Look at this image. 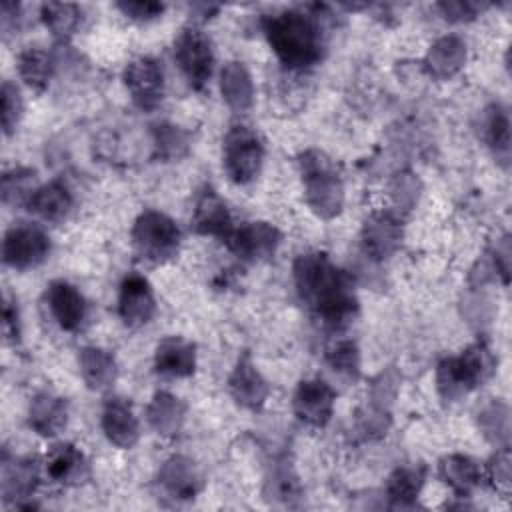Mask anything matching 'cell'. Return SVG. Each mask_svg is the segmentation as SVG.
<instances>
[{
    "mask_svg": "<svg viewBox=\"0 0 512 512\" xmlns=\"http://www.w3.org/2000/svg\"><path fill=\"white\" fill-rule=\"evenodd\" d=\"M298 298L328 326L346 324L358 310L352 276L324 252H304L292 266Z\"/></svg>",
    "mask_w": 512,
    "mask_h": 512,
    "instance_id": "1",
    "label": "cell"
},
{
    "mask_svg": "<svg viewBox=\"0 0 512 512\" xmlns=\"http://www.w3.org/2000/svg\"><path fill=\"white\" fill-rule=\"evenodd\" d=\"M262 28L270 48L284 66L302 70L322 58L324 40L318 14H310L304 8H288L268 14L262 20Z\"/></svg>",
    "mask_w": 512,
    "mask_h": 512,
    "instance_id": "2",
    "label": "cell"
},
{
    "mask_svg": "<svg viewBox=\"0 0 512 512\" xmlns=\"http://www.w3.org/2000/svg\"><path fill=\"white\" fill-rule=\"evenodd\" d=\"M298 168L308 208L322 220L336 218L344 206V184L334 162L322 150L310 148L298 156Z\"/></svg>",
    "mask_w": 512,
    "mask_h": 512,
    "instance_id": "3",
    "label": "cell"
},
{
    "mask_svg": "<svg viewBox=\"0 0 512 512\" xmlns=\"http://www.w3.org/2000/svg\"><path fill=\"white\" fill-rule=\"evenodd\" d=\"M496 370V360L484 342H476L458 356L444 358L436 368V388L442 400L456 402L482 386Z\"/></svg>",
    "mask_w": 512,
    "mask_h": 512,
    "instance_id": "4",
    "label": "cell"
},
{
    "mask_svg": "<svg viewBox=\"0 0 512 512\" xmlns=\"http://www.w3.org/2000/svg\"><path fill=\"white\" fill-rule=\"evenodd\" d=\"M136 256L150 264H164L178 254L180 228L176 222L158 210H144L130 232Z\"/></svg>",
    "mask_w": 512,
    "mask_h": 512,
    "instance_id": "5",
    "label": "cell"
},
{
    "mask_svg": "<svg viewBox=\"0 0 512 512\" xmlns=\"http://www.w3.org/2000/svg\"><path fill=\"white\" fill-rule=\"evenodd\" d=\"M264 162V142L244 124L232 126L222 140V166L234 184L252 182Z\"/></svg>",
    "mask_w": 512,
    "mask_h": 512,
    "instance_id": "6",
    "label": "cell"
},
{
    "mask_svg": "<svg viewBox=\"0 0 512 512\" xmlns=\"http://www.w3.org/2000/svg\"><path fill=\"white\" fill-rule=\"evenodd\" d=\"M50 236L34 222H14L2 240V260L16 270L40 266L50 254Z\"/></svg>",
    "mask_w": 512,
    "mask_h": 512,
    "instance_id": "7",
    "label": "cell"
},
{
    "mask_svg": "<svg viewBox=\"0 0 512 512\" xmlns=\"http://www.w3.org/2000/svg\"><path fill=\"white\" fill-rule=\"evenodd\" d=\"M174 58L194 90H202L208 84L214 68V50L200 28L188 26L180 30L174 40Z\"/></svg>",
    "mask_w": 512,
    "mask_h": 512,
    "instance_id": "8",
    "label": "cell"
},
{
    "mask_svg": "<svg viewBox=\"0 0 512 512\" xmlns=\"http://www.w3.org/2000/svg\"><path fill=\"white\" fill-rule=\"evenodd\" d=\"M124 86L134 102L144 112L160 106L164 98V72L156 58L136 56L124 68Z\"/></svg>",
    "mask_w": 512,
    "mask_h": 512,
    "instance_id": "9",
    "label": "cell"
},
{
    "mask_svg": "<svg viewBox=\"0 0 512 512\" xmlns=\"http://www.w3.org/2000/svg\"><path fill=\"white\" fill-rule=\"evenodd\" d=\"M282 234L270 222H246L240 228H234L230 238L226 240L228 248L242 260V262H266L270 260L278 246Z\"/></svg>",
    "mask_w": 512,
    "mask_h": 512,
    "instance_id": "10",
    "label": "cell"
},
{
    "mask_svg": "<svg viewBox=\"0 0 512 512\" xmlns=\"http://www.w3.org/2000/svg\"><path fill=\"white\" fill-rule=\"evenodd\" d=\"M334 400H336V394L328 382L320 378H308L296 386L292 408L300 422L312 428H322L332 418Z\"/></svg>",
    "mask_w": 512,
    "mask_h": 512,
    "instance_id": "11",
    "label": "cell"
},
{
    "mask_svg": "<svg viewBox=\"0 0 512 512\" xmlns=\"http://www.w3.org/2000/svg\"><path fill=\"white\" fill-rule=\"evenodd\" d=\"M402 236L404 228L396 212H372L362 226V250L372 260H386L400 248Z\"/></svg>",
    "mask_w": 512,
    "mask_h": 512,
    "instance_id": "12",
    "label": "cell"
},
{
    "mask_svg": "<svg viewBox=\"0 0 512 512\" xmlns=\"http://www.w3.org/2000/svg\"><path fill=\"white\" fill-rule=\"evenodd\" d=\"M154 312L156 300L150 282L138 272L126 274L118 290V314L122 322L130 328H138L150 322Z\"/></svg>",
    "mask_w": 512,
    "mask_h": 512,
    "instance_id": "13",
    "label": "cell"
},
{
    "mask_svg": "<svg viewBox=\"0 0 512 512\" xmlns=\"http://www.w3.org/2000/svg\"><path fill=\"white\" fill-rule=\"evenodd\" d=\"M228 390L234 402L246 410H260L266 404L270 386L260 374L250 354H242L228 376Z\"/></svg>",
    "mask_w": 512,
    "mask_h": 512,
    "instance_id": "14",
    "label": "cell"
},
{
    "mask_svg": "<svg viewBox=\"0 0 512 512\" xmlns=\"http://www.w3.org/2000/svg\"><path fill=\"white\" fill-rule=\"evenodd\" d=\"M156 482L160 484V490L168 496L176 500H190L202 490L204 476L190 458L176 454L164 460L158 470Z\"/></svg>",
    "mask_w": 512,
    "mask_h": 512,
    "instance_id": "15",
    "label": "cell"
},
{
    "mask_svg": "<svg viewBox=\"0 0 512 512\" xmlns=\"http://www.w3.org/2000/svg\"><path fill=\"white\" fill-rule=\"evenodd\" d=\"M192 226L202 236H214L220 240H228L234 232L232 216L228 212L226 202L218 196V192L210 186H206L194 204L192 214Z\"/></svg>",
    "mask_w": 512,
    "mask_h": 512,
    "instance_id": "16",
    "label": "cell"
},
{
    "mask_svg": "<svg viewBox=\"0 0 512 512\" xmlns=\"http://www.w3.org/2000/svg\"><path fill=\"white\" fill-rule=\"evenodd\" d=\"M46 304H48L52 318L56 320V324L62 330L74 332L84 322L86 300H84L82 292L66 280H54L48 284Z\"/></svg>",
    "mask_w": 512,
    "mask_h": 512,
    "instance_id": "17",
    "label": "cell"
},
{
    "mask_svg": "<svg viewBox=\"0 0 512 512\" xmlns=\"http://www.w3.org/2000/svg\"><path fill=\"white\" fill-rule=\"evenodd\" d=\"M100 424L108 442L118 448H132L138 442V418L134 416L130 402L120 396H112L104 402Z\"/></svg>",
    "mask_w": 512,
    "mask_h": 512,
    "instance_id": "18",
    "label": "cell"
},
{
    "mask_svg": "<svg viewBox=\"0 0 512 512\" xmlns=\"http://www.w3.org/2000/svg\"><path fill=\"white\" fill-rule=\"evenodd\" d=\"M154 368L168 378H188L196 370V346L180 336H166L156 344Z\"/></svg>",
    "mask_w": 512,
    "mask_h": 512,
    "instance_id": "19",
    "label": "cell"
},
{
    "mask_svg": "<svg viewBox=\"0 0 512 512\" xmlns=\"http://www.w3.org/2000/svg\"><path fill=\"white\" fill-rule=\"evenodd\" d=\"M466 42L460 36L448 34L438 38L424 56L426 72L436 80H448L456 76L466 64Z\"/></svg>",
    "mask_w": 512,
    "mask_h": 512,
    "instance_id": "20",
    "label": "cell"
},
{
    "mask_svg": "<svg viewBox=\"0 0 512 512\" xmlns=\"http://www.w3.org/2000/svg\"><path fill=\"white\" fill-rule=\"evenodd\" d=\"M44 472L56 484H80L88 478V462L74 444L62 442L46 454Z\"/></svg>",
    "mask_w": 512,
    "mask_h": 512,
    "instance_id": "21",
    "label": "cell"
},
{
    "mask_svg": "<svg viewBox=\"0 0 512 512\" xmlns=\"http://www.w3.org/2000/svg\"><path fill=\"white\" fill-rule=\"evenodd\" d=\"M68 422V404L64 398L50 392H38L28 406V426L44 436L52 438L64 430Z\"/></svg>",
    "mask_w": 512,
    "mask_h": 512,
    "instance_id": "22",
    "label": "cell"
},
{
    "mask_svg": "<svg viewBox=\"0 0 512 512\" xmlns=\"http://www.w3.org/2000/svg\"><path fill=\"white\" fill-rule=\"evenodd\" d=\"M78 366L84 384L94 392H106L112 388L118 376L114 356L98 346H84L78 352Z\"/></svg>",
    "mask_w": 512,
    "mask_h": 512,
    "instance_id": "23",
    "label": "cell"
},
{
    "mask_svg": "<svg viewBox=\"0 0 512 512\" xmlns=\"http://www.w3.org/2000/svg\"><path fill=\"white\" fill-rule=\"evenodd\" d=\"M72 206H74L72 192L64 182H58V180L38 186L26 204V208L32 214H36L46 222L64 220L70 214Z\"/></svg>",
    "mask_w": 512,
    "mask_h": 512,
    "instance_id": "24",
    "label": "cell"
},
{
    "mask_svg": "<svg viewBox=\"0 0 512 512\" xmlns=\"http://www.w3.org/2000/svg\"><path fill=\"white\" fill-rule=\"evenodd\" d=\"M184 418H186L184 402L166 390H158L152 396L150 404L146 406V420L150 428L160 436L178 434L184 424Z\"/></svg>",
    "mask_w": 512,
    "mask_h": 512,
    "instance_id": "25",
    "label": "cell"
},
{
    "mask_svg": "<svg viewBox=\"0 0 512 512\" xmlns=\"http://www.w3.org/2000/svg\"><path fill=\"white\" fill-rule=\"evenodd\" d=\"M438 476L456 496H470L472 490L482 482L480 464L464 454H450L438 462Z\"/></svg>",
    "mask_w": 512,
    "mask_h": 512,
    "instance_id": "26",
    "label": "cell"
},
{
    "mask_svg": "<svg viewBox=\"0 0 512 512\" xmlns=\"http://www.w3.org/2000/svg\"><path fill=\"white\" fill-rule=\"evenodd\" d=\"M38 486V466L30 458H14L8 462L2 460V496L4 502L14 500L16 506L20 500L30 498Z\"/></svg>",
    "mask_w": 512,
    "mask_h": 512,
    "instance_id": "27",
    "label": "cell"
},
{
    "mask_svg": "<svg viewBox=\"0 0 512 512\" xmlns=\"http://www.w3.org/2000/svg\"><path fill=\"white\" fill-rule=\"evenodd\" d=\"M222 100L236 112H244L254 102V82L242 62H226L220 70Z\"/></svg>",
    "mask_w": 512,
    "mask_h": 512,
    "instance_id": "28",
    "label": "cell"
},
{
    "mask_svg": "<svg viewBox=\"0 0 512 512\" xmlns=\"http://www.w3.org/2000/svg\"><path fill=\"white\" fill-rule=\"evenodd\" d=\"M426 482L424 464L398 466L386 482V496L394 508H412Z\"/></svg>",
    "mask_w": 512,
    "mask_h": 512,
    "instance_id": "29",
    "label": "cell"
},
{
    "mask_svg": "<svg viewBox=\"0 0 512 512\" xmlns=\"http://www.w3.org/2000/svg\"><path fill=\"white\" fill-rule=\"evenodd\" d=\"M16 70L20 80L34 92H44L52 72H54V60L52 56L42 48H26L18 54Z\"/></svg>",
    "mask_w": 512,
    "mask_h": 512,
    "instance_id": "30",
    "label": "cell"
},
{
    "mask_svg": "<svg viewBox=\"0 0 512 512\" xmlns=\"http://www.w3.org/2000/svg\"><path fill=\"white\" fill-rule=\"evenodd\" d=\"M484 140L502 164L510 158V116L502 104H492L484 114Z\"/></svg>",
    "mask_w": 512,
    "mask_h": 512,
    "instance_id": "31",
    "label": "cell"
},
{
    "mask_svg": "<svg viewBox=\"0 0 512 512\" xmlns=\"http://www.w3.org/2000/svg\"><path fill=\"white\" fill-rule=\"evenodd\" d=\"M154 156L162 162L182 160L190 152V134L176 124L160 122L152 128Z\"/></svg>",
    "mask_w": 512,
    "mask_h": 512,
    "instance_id": "32",
    "label": "cell"
},
{
    "mask_svg": "<svg viewBox=\"0 0 512 512\" xmlns=\"http://www.w3.org/2000/svg\"><path fill=\"white\" fill-rule=\"evenodd\" d=\"M40 18L54 38L68 40L80 24V8L72 2H44Z\"/></svg>",
    "mask_w": 512,
    "mask_h": 512,
    "instance_id": "33",
    "label": "cell"
},
{
    "mask_svg": "<svg viewBox=\"0 0 512 512\" xmlns=\"http://www.w3.org/2000/svg\"><path fill=\"white\" fill-rule=\"evenodd\" d=\"M478 428L484 438L496 448H508L510 440V410L504 402H490L478 414Z\"/></svg>",
    "mask_w": 512,
    "mask_h": 512,
    "instance_id": "34",
    "label": "cell"
},
{
    "mask_svg": "<svg viewBox=\"0 0 512 512\" xmlns=\"http://www.w3.org/2000/svg\"><path fill=\"white\" fill-rule=\"evenodd\" d=\"M302 490L298 484V478L294 476V472L290 470L288 464L280 462L272 468L270 476L266 478V496L270 500L282 502L286 506H292L296 498H300Z\"/></svg>",
    "mask_w": 512,
    "mask_h": 512,
    "instance_id": "35",
    "label": "cell"
},
{
    "mask_svg": "<svg viewBox=\"0 0 512 512\" xmlns=\"http://www.w3.org/2000/svg\"><path fill=\"white\" fill-rule=\"evenodd\" d=\"M38 186L34 184V170L14 168L2 176V202L4 204H28Z\"/></svg>",
    "mask_w": 512,
    "mask_h": 512,
    "instance_id": "36",
    "label": "cell"
},
{
    "mask_svg": "<svg viewBox=\"0 0 512 512\" xmlns=\"http://www.w3.org/2000/svg\"><path fill=\"white\" fill-rule=\"evenodd\" d=\"M326 362L338 376L356 380L360 374V352L352 340H340L326 350Z\"/></svg>",
    "mask_w": 512,
    "mask_h": 512,
    "instance_id": "37",
    "label": "cell"
},
{
    "mask_svg": "<svg viewBox=\"0 0 512 512\" xmlns=\"http://www.w3.org/2000/svg\"><path fill=\"white\" fill-rule=\"evenodd\" d=\"M0 98H2V132L4 136H10L24 112V102L20 96V90L16 88V84L4 80L2 82V90H0Z\"/></svg>",
    "mask_w": 512,
    "mask_h": 512,
    "instance_id": "38",
    "label": "cell"
},
{
    "mask_svg": "<svg viewBox=\"0 0 512 512\" xmlns=\"http://www.w3.org/2000/svg\"><path fill=\"white\" fill-rule=\"evenodd\" d=\"M390 190H392V198H394L396 206L402 210H408L418 202L420 180L412 172H402L394 178Z\"/></svg>",
    "mask_w": 512,
    "mask_h": 512,
    "instance_id": "39",
    "label": "cell"
},
{
    "mask_svg": "<svg viewBox=\"0 0 512 512\" xmlns=\"http://www.w3.org/2000/svg\"><path fill=\"white\" fill-rule=\"evenodd\" d=\"M486 474L496 490H500L502 494L510 492V452H508V448L496 450V454L490 458V462L486 466Z\"/></svg>",
    "mask_w": 512,
    "mask_h": 512,
    "instance_id": "40",
    "label": "cell"
},
{
    "mask_svg": "<svg viewBox=\"0 0 512 512\" xmlns=\"http://www.w3.org/2000/svg\"><path fill=\"white\" fill-rule=\"evenodd\" d=\"M116 8L130 20L150 22V20H156L158 16H162L166 6L162 2H154V0H124V2H118Z\"/></svg>",
    "mask_w": 512,
    "mask_h": 512,
    "instance_id": "41",
    "label": "cell"
},
{
    "mask_svg": "<svg viewBox=\"0 0 512 512\" xmlns=\"http://www.w3.org/2000/svg\"><path fill=\"white\" fill-rule=\"evenodd\" d=\"M438 10L442 12V16L448 22H468L474 20L478 10H482V6L474 4V2H440Z\"/></svg>",
    "mask_w": 512,
    "mask_h": 512,
    "instance_id": "42",
    "label": "cell"
},
{
    "mask_svg": "<svg viewBox=\"0 0 512 512\" xmlns=\"http://www.w3.org/2000/svg\"><path fill=\"white\" fill-rule=\"evenodd\" d=\"M4 334L8 338L18 340L20 336V322H18V308L12 302L4 304Z\"/></svg>",
    "mask_w": 512,
    "mask_h": 512,
    "instance_id": "43",
    "label": "cell"
}]
</instances>
